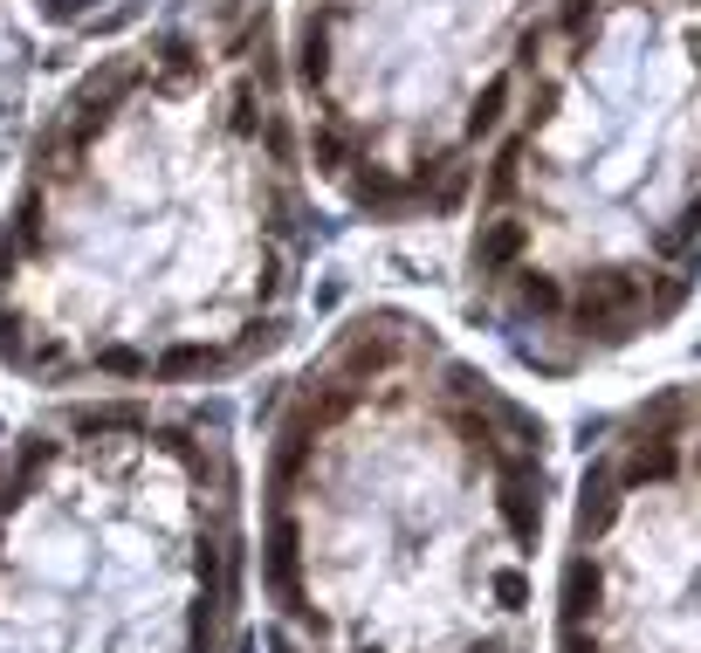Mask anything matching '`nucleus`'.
<instances>
[{"mask_svg":"<svg viewBox=\"0 0 701 653\" xmlns=\"http://www.w3.org/2000/svg\"><path fill=\"white\" fill-rule=\"evenodd\" d=\"M255 503L275 653H536L557 434L412 309L262 399Z\"/></svg>","mask_w":701,"mask_h":653,"instance_id":"obj_1","label":"nucleus"},{"mask_svg":"<svg viewBox=\"0 0 701 653\" xmlns=\"http://www.w3.org/2000/svg\"><path fill=\"white\" fill-rule=\"evenodd\" d=\"M523 124L482 172L475 317L543 379L660 337L701 290V8L557 0Z\"/></svg>","mask_w":701,"mask_h":653,"instance_id":"obj_2","label":"nucleus"},{"mask_svg":"<svg viewBox=\"0 0 701 653\" xmlns=\"http://www.w3.org/2000/svg\"><path fill=\"white\" fill-rule=\"evenodd\" d=\"M241 571L227 406L69 399L0 448V653H227Z\"/></svg>","mask_w":701,"mask_h":653,"instance_id":"obj_3","label":"nucleus"},{"mask_svg":"<svg viewBox=\"0 0 701 653\" xmlns=\"http://www.w3.org/2000/svg\"><path fill=\"white\" fill-rule=\"evenodd\" d=\"M551 653H701V379L640 392L585 440Z\"/></svg>","mask_w":701,"mask_h":653,"instance_id":"obj_4","label":"nucleus"},{"mask_svg":"<svg viewBox=\"0 0 701 653\" xmlns=\"http://www.w3.org/2000/svg\"><path fill=\"white\" fill-rule=\"evenodd\" d=\"M0 440H8V427H0Z\"/></svg>","mask_w":701,"mask_h":653,"instance_id":"obj_5","label":"nucleus"}]
</instances>
